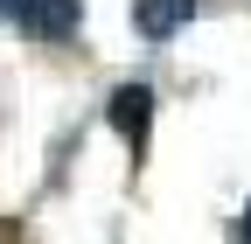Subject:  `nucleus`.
<instances>
[{
  "label": "nucleus",
  "instance_id": "2",
  "mask_svg": "<svg viewBox=\"0 0 251 244\" xmlns=\"http://www.w3.org/2000/svg\"><path fill=\"white\" fill-rule=\"evenodd\" d=\"M105 119H112V133L133 146V161H147V140H153V91H147V84H119L112 105H105Z\"/></svg>",
  "mask_w": 251,
  "mask_h": 244
},
{
  "label": "nucleus",
  "instance_id": "4",
  "mask_svg": "<svg viewBox=\"0 0 251 244\" xmlns=\"http://www.w3.org/2000/svg\"><path fill=\"white\" fill-rule=\"evenodd\" d=\"M237 237H251V209H244V217H237Z\"/></svg>",
  "mask_w": 251,
  "mask_h": 244
},
{
  "label": "nucleus",
  "instance_id": "3",
  "mask_svg": "<svg viewBox=\"0 0 251 244\" xmlns=\"http://www.w3.org/2000/svg\"><path fill=\"white\" fill-rule=\"evenodd\" d=\"M188 14H196V0H133V28L147 42H168Z\"/></svg>",
  "mask_w": 251,
  "mask_h": 244
},
{
  "label": "nucleus",
  "instance_id": "1",
  "mask_svg": "<svg viewBox=\"0 0 251 244\" xmlns=\"http://www.w3.org/2000/svg\"><path fill=\"white\" fill-rule=\"evenodd\" d=\"M0 7L28 42H70L84 21V0H0Z\"/></svg>",
  "mask_w": 251,
  "mask_h": 244
}]
</instances>
